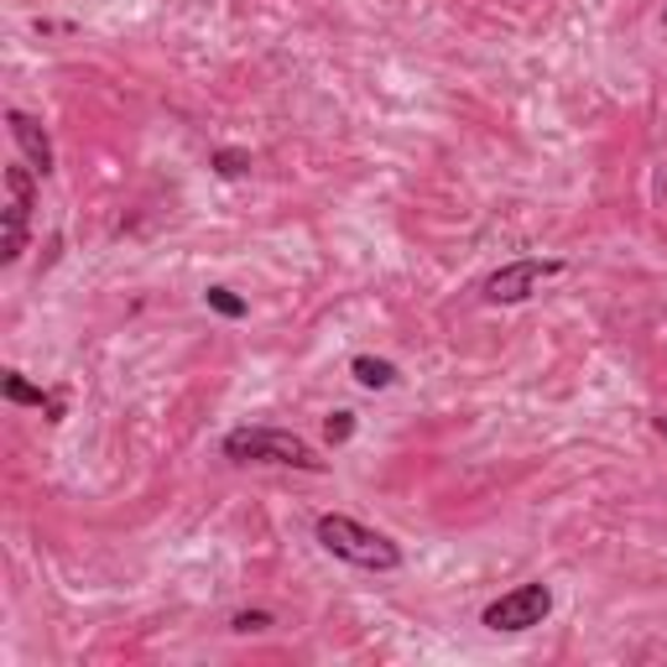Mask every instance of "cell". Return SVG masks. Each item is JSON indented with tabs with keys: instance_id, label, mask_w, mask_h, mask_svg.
Wrapping results in <instances>:
<instances>
[{
	"instance_id": "1",
	"label": "cell",
	"mask_w": 667,
	"mask_h": 667,
	"mask_svg": "<svg viewBox=\"0 0 667 667\" xmlns=\"http://www.w3.org/2000/svg\"><path fill=\"white\" fill-rule=\"evenodd\" d=\"M319 548L334 553L340 564H355V568H371V574H392L402 568V548H396L386 532L365 527L355 516H340V512H324L319 516Z\"/></svg>"
},
{
	"instance_id": "2",
	"label": "cell",
	"mask_w": 667,
	"mask_h": 667,
	"mask_svg": "<svg viewBox=\"0 0 667 667\" xmlns=\"http://www.w3.org/2000/svg\"><path fill=\"white\" fill-rule=\"evenodd\" d=\"M224 459H235V464H287V469H309V475L324 469V459L313 454V444H303L297 433H282V428L224 433Z\"/></svg>"
},
{
	"instance_id": "3",
	"label": "cell",
	"mask_w": 667,
	"mask_h": 667,
	"mask_svg": "<svg viewBox=\"0 0 667 667\" xmlns=\"http://www.w3.org/2000/svg\"><path fill=\"white\" fill-rule=\"evenodd\" d=\"M553 610V589L543 579L532 584H516L512 595H501L485 605V626L491 631H532V626H543Z\"/></svg>"
},
{
	"instance_id": "4",
	"label": "cell",
	"mask_w": 667,
	"mask_h": 667,
	"mask_svg": "<svg viewBox=\"0 0 667 667\" xmlns=\"http://www.w3.org/2000/svg\"><path fill=\"white\" fill-rule=\"evenodd\" d=\"M32 204H37L32 168L11 162V168H6V240H0V261H6V266L21 261V251H27V220H32Z\"/></svg>"
},
{
	"instance_id": "5",
	"label": "cell",
	"mask_w": 667,
	"mask_h": 667,
	"mask_svg": "<svg viewBox=\"0 0 667 667\" xmlns=\"http://www.w3.org/2000/svg\"><path fill=\"white\" fill-rule=\"evenodd\" d=\"M558 272H564V261H537V256L512 261V266H501V272L485 276V303H527L532 292Z\"/></svg>"
},
{
	"instance_id": "6",
	"label": "cell",
	"mask_w": 667,
	"mask_h": 667,
	"mask_svg": "<svg viewBox=\"0 0 667 667\" xmlns=\"http://www.w3.org/2000/svg\"><path fill=\"white\" fill-rule=\"evenodd\" d=\"M6 120H11V137H17V146L27 152V168L48 178V172H52V141H48V131H42V125H37L27 110H6Z\"/></svg>"
},
{
	"instance_id": "7",
	"label": "cell",
	"mask_w": 667,
	"mask_h": 667,
	"mask_svg": "<svg viewBox=\"0 0 667 667\" xmlns=\"http://www.w3.org/2000/svg\"><path fill=\"white\" fill-rule=\"evenodd\" d=\"M6 402H17V407H48L52 412V423H58V412H63V402L58 396H48V392H37L32 381H21V371H6Z\"/></svg>"
},
{
	"instance_id": "8",
	"label": "cell",
	"mask_w": 667,
	"mask_h": 667,
	"mask_svg": "<svg viewBox=\"0 0 667 667\" xmlns=\"http://www.w3.org/2000/svg\"><path fill=\"white\" fill-rule=\"evenodd\" d=\"M350 376H355L360 386H371V392H386V386H396V365L392 360H376V355H355L350 360Z\"/></svg>"
},
{
	"instance_id": "9",
	"label": "cell",
	"mask_w": 667,
	"mask_h": 667,
	"mask_svg": "<svg viewBox=\"0 0 667 667\" xmlns=\"http://www.w3.org/2000/svg\"><path fill=\"white\" fill-rule=\"evenodd\" d=\"M204 303H209L214 313H220V319H245V297H235L230 287H209V292H204Z\"/></svg>"
},
{
	"instance_id": "10",
	"label": "cell",
	"mask_w": 667,
	"mask_h": 667,
	"mask_svg": "<svg viewBox=\"0 0 667 667\" xmlns=\"http://www.w3.org/2000/svg\"><path fill=\"white\" fill-rule=\"evenodd\" d=\"M355 438V412H334L329 417V444H350Z\"/></svg>"
},
{
	"instance_id": "11",
	"label": "cell",
	"mask_w": 667,
	"mask_h": 667,
	"mask_svg": "<svg viewBox=\"0 0 667 667\" xmlns=\"http://www.w3.org/2000/svg\"><path fill=\"white\" fill-rule=\"evenodd\" d=\"M230 626H235L240 636H251V631H266V626H272V616H266V610H240Z\"/></svg>"
},
{
	"instance_id": "12",
	"label": "cell",
	"mask_w": 667,
	"mask_h": 667,
	"mask_svg": "<svg viewBox=\"0 0 667 667\" xmlns=\"http://www.w3.org/2000/svg\"><path fill=\"white\" fill-rule=\"evenodd\" d=\"M214 168H220L224 178H240V172L251 168V156L245 152H214Z\"/></svg>"
},
{
	"instance_id": "13",
	"label": "cell",
	"mask_w": 667,
	"mask_h": 667,
	"mask_svg": "<svg viewBox=\"0 0 667 667\" xmlns=\"http://www.w3.org/2000/svg\"><path fill=\"white\" fill-rule=\"evenodd\" d=\"M657 433H663V438H667V417H657Z\"/></svg>"
}]
</instances>
